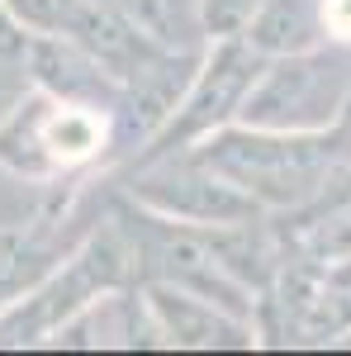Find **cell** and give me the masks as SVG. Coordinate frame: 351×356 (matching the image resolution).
Segmentation results:
<instances>
[{
    "label": "cell",
    "mask_w": 351,
    "mask_h": 356,
    "mask_svg": "<svg viewBox=\"0 0 351 356\" xmlns=\"http://www.w3.org/2000/svg\"><path fill=\"white\" fill-rule=\"evenodd\" d=\"M209 166H218L233 186L266 204H304L351 166V119L342 114L332 129L280 134V129H247L223 134L209 147Z\"/></svg>",
    "instance_id": "cell-1"
},
{
    "label": "cell",
    "mask_w": 351,
    "mask_h": 356,
    "mask_svg": "<svg viewBox=\"0 0 351 356\" xmlns=\"http://www.w3.org/2000/svg\"><path fill=\"white\" fill-rule=\"evenodd\" d=\"M351 105V43H313L304 53H280L247 86L243 124L247 129H280L309 134L332 129Z\"/></svg>",
    "instance_id": "cell-2"
},
{
    "label": "cell",
    "mask_w": 351,
    "mask_h": 356,
    "mask_svg": "<svg viewBox=\"0 0 351 356\" xmlns=\"http://www.w3.org/2000/svg\"><path fill=\"white\" fill-rule=\"evenodd\" d=\"M327 29V0H266L252 19L247 48L256 53H304L323 38Z\"/></svg>",
    "instance_id": "cell-3"
},
{
    "label": "cell",
    "mask_w": 351,
    "mask_h": 356,
    "mask_svg": "<svg viewBox=\"0 0 351 356\" xmlns=\"http://www.w3.org/2000/svg\"><path fill=\"white\" fill-rule=\"evenodd\" d=\"M43 138H48L53 157L76 162V157H90V152L100 147V124H95L90 114H57Z\"/></svg>",
    "instance_id": "cell-4"
},
{
    "label": "cell",
    "mask_w": 351,
    "mask_h": 356,
    "mask_svg": "<svg viewBox=\"0 0 351 356\" xmlns=\"http://www.w3.org/2000/svg\"><path fill=\"white\" fill-rule=\"evenodd\" d=\"M347 119H351V105H347Z\"/></svg>",
    "instance_id": "cell-5"
}]
</instances>
